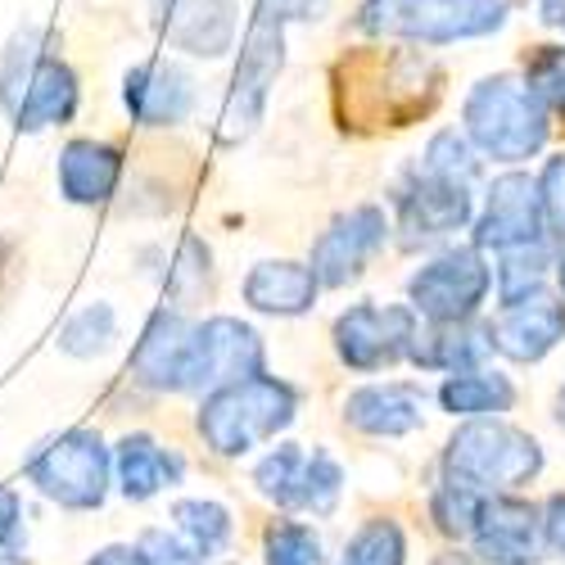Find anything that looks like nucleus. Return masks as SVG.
Segmentation results:
<instances>
[{"label": "nucleus", "mask_w": 565, "mask_h": 565, "mask_svg": "<svg viewBox=\"0 0 565 565\" xmlns=\"http://www.w3.org/2000/svg\"><path fill=\"white\" fill-rule=\"evenodd\" d=\"M77 73L55 55V36L41 23H28L10 36L0 55V109L19 131L64 127L77 114Z\"/></svg>", "instance_id": "nucleus-1"}, {"label": "nucleus", "mask_w": 565, "mask_h": 565, "mask_svg": "<svg viewBox=\"0 0 565 565\" xmlns=\"http://www.w3.org/2000/svg\"><path fill=\"white\" fill-rule=\"evenodd\" d=\"M466 136L480 154L498 163H521L534 159L547 146V105L521 73H493L470 86L461 105Z\"/></svg>", "instance_id": "nucleus-2"}, {"label": "nucleus", "mask_w": 565, "mask_h": 565, "mask_svg": "<svg viewBox=\"0 0 565 565\" xmlns=\"http://www.w3.org/2000/svg\"><path fill=\"white\" fill-rule=\"evenodd\" d=\"M295 412H299V394L286 381L258 371V375H245V381H231V385L204 394L200 439L217 457H245L258 444L286 430Z\"/></svg>", "instance_id": "nucleus-3"}, {"label": "nucleus", "mask_w": 565, "mask_h": 565, "mask_svg": "<svg viewBox=\"0 0 565 565\" xmlns=\"http://www.w3.org/2000/svg\"><path fill=\"white\" fill-rule=\"evenodd\" d=\"M358 23L371 36L448 45L498 32L507 23V0H366Z\"/></svg>", "instance_id": "nucleus-4"}, {"label": "nucleus", "mask_w": 565, "mask_h": 565, "mask_svg": "<svg viewBox=\"0 0 565 565\" xmlns=\"http://www.w3.org/2000/svg\"><path fill=\"white\" fill-rule=\"evenodd\" d=\"M444 470L480 493H511L543 470V448L534 435L502 426V420H470L452 435Z\"/></svg>", "instance_id": "nucleus-5"}, {"label": "nucleus", "mask_w": 565, "mask_h": 565, "mask_svg": "<svg viewBox=\"0 0 565 565\" xmlns=\"http://www.w3.org/2000/svg\"><path fill=\"white\" fill-rule=\"evenodd\" d=\"M28 480L36 484L41 498H51L68 511H96L109 498V476L114 457L100 435L90 430H64L55 439H45L28 461Z\"/></svg>", "instance_id": "nucleus-6"}, {"label": "nucleus", "mask_w": 565, "mask_h": 565, "mask_svg": "<svg viewBox=\"0 0 565 565\" xmlns=\"http://www.w3.org/2000/svg\"><path fill=\"white\" fill-rule=\"evenodd\" d=\"M280 64H286V19L258 6L249 36H245V51H241V68H235L226 105H222V140L226 146L245 140L258 127V118L267 109V90H271Z\"/></svg>", "instance_id": "nucleus-7"}, {"label": "nucleus", "mask_w": 565, "mask_h": 565, "mask_svg": "<svg viewBox=\"0 0 565 565\" xmlns=\"http://www.w3.org/2000/svg\"><path fill=\"white\" fill-rule=\"evenodd\" d=\"M489 286H493V271L480 245H461L420 263L416 276L407 280V295L426 321H470L489 299Z\"/></svg>", "instance_id": "nucleus-8"}, {"label": "nucleus", "mask_w": 565, "mask_h": 565, "mask_svg": "<svg viewBox=\"0 0 565 565\" xmlns=\"http://www.w3.org/2000/svg\"><path fill=\"white\" fill-rule=\"evenodd\" d=\"M263 371V340L254 326L235 317H209L204 326H191L181 366V394H213L231 381Z\"/></svg>", "instance_id": "nucleus-9"}, {"label": "nucleus", "mask_w": 565, "mask_h": 565, "mask_svg": "<svg viewBox=\"0 0 565 565\" xmlns=\"http://www.w3.org/2000/svg\"><path fill=\"white\" fill-rule=\"evenodd\" d=\"M416 308L403 303H358L335 321V349L353 371H385L412 358L416 344Z\"/></svg>", "instance_id": "nucleus-10"}, {"label": "nucleus", "mask_w": 565, "mask_h": 565, "mask_svg": "<svg viewBox=\"0 0 565 565\" xmlns=\"http://www.w3.org/2000/svg\"><path fill=\"white\" fill-rule=\"evenodd\" d=\"M547 235V213H543V195L539 181L525 172H507L489 185L484 213L476 217V245L480 249H521Z\"/></svg>", "instance_id": "nucleus-11"}, {"label": "nucleus", "mask_w": 565, "mask_h": 565, "mask_svg": "<svg viewBox=\"0 0 565 565\" xmlns=\"http://www.w3.org/2000/svg\"><path fill=\"white\" fill-rule=\"evenodd\" d=\"M470 185L476 181H457V177H439V172L416 168L398 195V226L407 235V245L439 241V235H452L476 217V195H470Z\"/></svg>", "instance_id": "nucleus-12"}, {"label": "nucleus", "mask_w": 565, "mask_h": 565, "mask_svg": "<svg viewBox=\"0 0 565 565\" xmlns=\"http://www.w3.org/2000/svg\"><path fill=\"white\" fill-rule=\"evenodd\" d=\"M385 235H390V217L385 209H375V204H358L349 213H340L331 226H326L317 235V245H312V271L321 286H349V280L362 276L366 258L385 245Z\"/></svg>", "instance_id": "nucleus-13"}, {"label": "nucleus", "mask_w": 565, "mask_h": 565, "mask_svg": "<svg viewBox=\"0 0 565 565\" xmlns=\"http://www.w3.org/2000/svg\"><path fill=\"white\" fill-rule=\"evenodd\" d=\"M489 340L511 362H539L565 340V303L543 286L521 299H507L489 321Z\"/></svg>", "instance_id": "nucleus-14"}, {"label": "nucleus", "mask_w": 565, "mask_h": 565, "mask_svg": "<svg viewBox=\"0 0 565 565\" xmlns=\"http://www.w3.org/2000/svg\"><path fill=\"white\" fill-rule=\"evenodd\" d=\"M470 539L484 565H534L543 552V515L521 498L489 493Z\"/></svg>", "instance_id": "nucleus-15"}, {"label": "nucleus", "mask_w": 565, "mask_h": 565, "mask_svg": "<svg viewBox=\"0 0 565 565\" xmlns=\"http://www.w3.org/2000/svg\"><path fill=\"white\" fill-rule=\"evenodd\" d=\"M154 23L172 51L217 60L235 41V0H150Z\"/></svg>", "instance_id": "nucleus-16"}, {"label": "nucleus", "mask_w": 565, "mask_h": 565, "mask_svg": "<svg viewBox=\"0 0 565 565\" xmlns=\"http://www.w3.org/2000/svg\"><path fill=\"white\" fill-rule=\"evenodd\" d=\"M122 105L146 127H177L195 109V77L172 60H146L122 77Z\"/></svg>", "instance_id": "nucleus-17"}, {"label": "nucleus", "mask_w": 565, "mask_h": 565, "mask_svg": "<svg viewBox=\"0 0 565 565\" xmlns=\"http://www.w3.org/2000/svg\"><path fill=\"white\" fill-rule=\"evenodd\" d=\"M344 420L362 435L398 439V435H412L420 420H426V394H420V385H407V381L366 385V390L349 394Z\"/></svg>", "instance_id": "nucleus-18"}, {"label": "nucleus", "mask_w": 565, "mask_h": 565, "mask_svg": "<svg viewBox=\"0 0 565 565\" xmlns=\"http://www.w3.org/2000/svg\"><path fill=\"white\" fill-rule=\"evenodd\" d=\"M317 290L321 280L308 263H290V258H267V263H254V271L245 276V303L258 308V312H271V317H299L317 303Z\"/></svg>", "instance_id": "nucleus-19"}, {"label": "nucleus", "mask_w": 565, "mask_h": 565, "mask_svg": "<svg viewBox=\"0 0 565 565\" xmlns=\"http://www.w3.org/2000/svg\"><path fill=\"white\" fill-rule=\"evenodd\" d=\"M185 344H191V326L177 308H159L140 335L131 366L136 381L150 390H181V366H185Z\"/></svg>", "instance_id": "nucleus-20"}, {"label": "nucleus", "mask_w": 565, "mask_h": 565, "mask_svg": "<svg viewBox=\"0 0 565 565\" xmlns=\"http://www.w3.org/2000/svg\"><path fill=\"white\" fill-rule=\"evenodd\" d=\"M122 154L105 140H68L60 150V195L68 204H105L118 191Z\"/></svg>", "instance_id": "nucleus-21"}, {"label": "nucleus", "mask_w": 565, "mask_h": 565, "mask_svg": "<svg viewBox=\"0 0 565 565\" xmlns=\"http://www.w3.org/2000/svg\"><path fill=\"white\" fill-rule=\"evenodd\" d=\"M114 470H118V489L131 502H146L154 493H163L168 484L181 480V457L172 448H163L150 435H127L114 452Z\"/></svg>", "instance_id": "nucleus-22"}, {"label": "nucleus", "mask_w": 565, "mask_h": 565, "mask_svg": "<svg viewBox=\"0 0 565 565\" xmlns=\"http://www.w3.org/2000/svg\"><path fill=\"white\" fill-rule=\"evenodd\" d=\"M493 353L489 326H470V321H430V331H416L412 362L426 371H466V366H484Z\"/></svg>", "instance_id": "nucleus-23"}, {"label": "nucleus", "mask_w": 565, "mask_h": 565, "mask_svg": "<svg viewBox=\"0 0 565 565\" xmlns=\"http://www.w3.org/2000/svg\"><path fill=\"white\" fill-rule=\"evenodd\" d=\"M511 403H515L511 381L484 366L448 371V381L439 385V407L452 416H502L511 412Z\"/></svg>", "instance_id": "nucleus-24"}, {"label": "nucleus", "mask_w": 565, "mask_h": 565, "mask_svg": "<svg viewBox=\"0 0 565 565\" xmlns=\"http://www.w3.org/2000/svg\"><path fill=\"white\" fill-rule=\"evenodd\" d=\"M547 267H561V254H556L552 231L543 235V241H534V245L507 249V254H502V267H498V295H502V303L539 290L543 276H547Z\"/></svg>", "instance_id": "nucleus-25"}, {"label": "nucleus", "mask_w": 565, "mask_h": 565, "mask_svg": "<svg viewBox=\"0 0 565 565\" xmlns=\"http://www.w3.org/2000/svg\"><path fill=\"white\" fill-rule=\"evenodd\" d=\"M172 525L177 534L191 539L204 556H217L231 543V511L213 498H181L172 502Z\"/></svg>", "instance_id": "nucleus-26"}, {"label": "nucleus", "mask_w": 565, "mask_h": 565, "mask_svg": "<svg viewBox=\"0 0 565 565\" xmlns=\"http://www.w3.org/2000/svg\"><path fill=\"white\" fill-rule=\"evenodd\" d=\"M303 470H308V452L299 444H276L258 470H254V484L263 498H271L276 507H299L303 493Z\"/></svg>", "instance_id": "nucleus-27"}, {"label": "nucleus", "mask_w": 565, "mask_h": 565, "mask_svg": "<svg viewBox=\"0 0 565 565\" xmlns=\"http://www.w3.org/2000/svg\"><path fill=\"white\" fill-rule=\"evenodd\" d=\"M118 340V317L109 303H86L82 312L68 317V326L60 331V349L73 358H96Z\"/></svg>", "instance_id": "nucleus-28"}, {"label": "nucleus", "mask_w": 565, "mask_h": 565, "mask_svg": "<svg viewBox=\"0 0 565 565\" xmlns=\"http://www.w3.org/2000/svg\"><path fill=\"white\" fill-rule=\"evenodd\" d=\"M484 498H489V493H480V489H470V484L444 476V484H439L435 498H430V515H435V525H439L444 534L470 539V530H476V521H480Z\"/></svg>", "instance_id": "nucleus-29"}, {"label": "nucleus", "mask_w": 565, "mask_h": 565, "mask_svg": "<svg viewBox=\"0 0 565 565\" xmlns=\"http://www.w3.org/2000/svg\"><path fill=\"white\" fill-rule=\"evenodd\" d=\"M403 556H407V543L394 521H366L344 543L340 565H403Z\"/></svg>", "instance_id": "nucleus-30"}, {"label": "nucleus", "mask_w": 565, "mask_h": 565, "mask_svg": "<svg viewBox=\"0 0 565 565\" xmlns=\"http://www.w3.org/2000/svg\"><path fill=\"white\" fill-rule=\"evenodd\" d=\"M344 493V470L331 452H308V470H303V493H299V511H312V515H331L335 502Z\"/></svg>", "instance_id": "nucleus-31"}, {"label": "nucleus", "mask_w": 565, "mask_h": 565, "mask_svg": "<svg viewBox=\"0 0 565 565\" xmlns=\"http://www.w3.org/2000/svg\"><path fill=\"white\" fill-rule=\"evenodd\" d=\"M267 565H326L321 556V539L312 534V525L299 521H276L263 539Z\"/></svg>", "instance_id": "nucleus-32"}, {"label": "nucleus", "mask_w": 565, "mask_h": 565, "mask_svg": "<svg viewBox=\"0 0 565 565\" xmlns=\"http://www.w3.org/2000/svg\"><path fill=\"white\" fill-rule=\"evenodd\" d=\"M426 172H439V177H457V181H476L480 177V154L470 146V136L461 131H439L430 146H426V159H420Z\"/></svg>", "instance_id": "nucleus-33"}, {"label": "nucleus", "mask_w": 565, "mask_h": 565, "mask_svg": "<svg viewBox=\"0 0 565 565\" xmlns=\"http://www.w3.org/2000/svg\"><path fill=\"white\" fill-rule=\"evenodd\" d=\"M525 82L539 90L547 114L565 118V45H539V55L525 64Z\"/></svg>", "instance_id": "nucleus-34"}, {"label": "nucleus", "mask_w": 565, "mask_h": 565, "mask_svg": "<svg viewBox=\"0 0 565 565\" xmlns=\"http://www.w3.org/2000/svg\"><path fill=\"white\" fill-rule=\"evenodd\" d=\"M140 552L150 565H209V556L177 530H146L140 534Z\"/></svg>", "instance_id": "nucleus-35"}, {"label": "nucleus", "mask_w": 565, "mask_h": 565, "mask_svg": "<svg viewBox=\"0 0 565 565\" xmlns=\"http://www.w3.org/2000/svg\"><path fill=\"white\" fill-rule=\"evenodd\" d=\"M539 195H543V213L552 235H565V154L547 159L543 177H539Z\"/></svg>", "instance_id": "nucleus-36"}, {"label": "nucleus", "mask_w": 565, "mask_h": 565, "mask_svg": "<svg viewBox=\"0 0 565 565\" xmlns=\"http://www.w3.org/2000/svg\"><path fill=\"white\" fill-rule=\"evenodd\" d=\"M23 530V502L10 484H0V547H10Z\"/></svg>", "instance_id": "nucleus-37"}, {"label": "nucleus", "mask_w": 565, "mask_h": 565, "mask_svg": "<svg viewBox=\"0 0 565 565\" xmlns=\"http://www.w3.org/2000/svg\"><path fill=\"white\" fill-rule=\"evenodd\" d=\"M543 543L565 556V493H552L543 507Z\"/></svg>", "instance_id": "nucleus-38"}, {"label": "nucleus", "mask_w": 565, "mask_h": 565, "mask_svg": "<svg viewBox=\"0 0 565 565\" xmlns=\"http://www.w3.org/2000/svg\"><path fill=\"white\" fill-rule=\"evenodd\" d=\"M263 10H271V14H280V19H321V10H326V0H258Z\"/></svg>", "instance_id": "nucleus-39"}, {"label": "nucleus", "mask_w": 565, "mask_h": 565, "mask_svg": "<svg viewBox=\"0 0 565 565\" xmlns=\"http://www.w3.org/2000/svg\"><path fill=\"white\" fill-rule=\"evenodd\" d=\"M86 565H150V561H146V552H140V543L136 547L131 543H114V547H100Z\"/></svg>", "instance_id": "nucleus-40"}, {"label": "nucleus", "mask_w": 565, "mask_h": 565, "mask_svg": "<svg viewBox=\"0 0 565 565\" xmlns=\"http://www.w3.org/2000/svg\"><path fill=\"white\" fill-rule=\"evenodd\" d=\"M543 6V19L547 23H561V14H565V0H539Z\"/></svg>", "instance_id": "nucleus-41"}, {"label": "nucleus", "mask_w": 565, "mask_h": 565, "mask_svg": "<svg viewBox=\"0 0 565 565\" xmlns=\"http://www.w3.org/2000/svg\"><path fill=\"white\" fill-rule=\"evenodd\" d=\"M435 565H476V561H470L466 552H444V556H439Z\"/></svg>", "instance_id": "nucleus-42"}, {"label": "nucleus", "mask_w": 565, "mask_h": 565, "mask_svg": "<svg viewBox=\"0 0 565 565\" xmlns=\"http://www.w3.org/2000/svg\"><path fill=\"white\" fill-rule=\"evenodd\" d=\"M0 565H28L23 556H14V552H0Z\"/></svg>", "instance_id": "nucleus-43"}, {"label": "nucleus", "mask_w": 565, "mask_h": 565, "mask_svg": "<svg viewBox=\"0 0 565 565\" xmlns=\"http://www.w3.org/2000/svg\"><path fill=\"white\" fill-rule=\"evenodd\" d=\"M556 420H561V430H565V390H561V398H556Z\"/></svg>", "instance_id": "nucleus-44"}, {"label": "nucleus", "mask_w": 565, "mask_h": 565, "mask_svg": "<svg viewBox=\"0 0 565 565\" xmlns=\"http://www.w3.org/2000/svg\"><path fill=\"white\" fill-rule=\"evenodd\" d=\"M556 271H561V299H565V258H561V267H556Z\"/></svg>", "instance_id": "nucleus-45"}, {"label": "nucleus", "mask_w": 565, "mask_h": 565, "mask_svg": "<svg viewBox=\"0 0 565 565\" xmlns=\"http://www.w3.org/2000/svg\"><path fill=\"white\" fill-rule=\"evenodd\" d=\"M561 28H565V14H561Z\"/></svg>", "instance_id": "nucleus-46"}]
</instances>
